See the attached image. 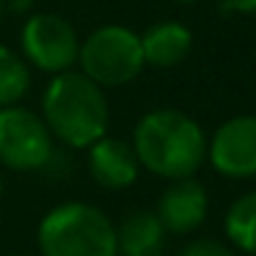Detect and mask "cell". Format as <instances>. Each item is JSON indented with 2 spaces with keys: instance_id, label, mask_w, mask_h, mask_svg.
Listing matches in <instances>:
<instances>
[{
  "instance_id": "3",
  "label": "cell",
  "mask_w": 256,
  "mask_h": 256,
  "mask_svg": "<svg viewBox=\"0 0 256 256\" xmlns=\"http://www.w3.org/2000/svg\"><path fill=\"white\" fill-rule=\"evenodd\" d=\"M39 256H118L116 223L88 201L52 206L36 228Z\"/></svg>"
},
{
  "instance_id": "15",
  "label": "cell",
  "mask_w": 256,
  "mask_h": 256,
  "mask_svg": "<svg viewBox=\"0 0 256 256\" xmlns=\"http://www.w3.org/2000/svg\"><path fill=\"white\" fill-rule=\"evenodd\" d=\"M223 6L234 14H256V0H223Z\"/></svg>"
},
{
  "instance_id": "11",
  "label": "cell",
  "mask_w": 256,
  "mask_h": 256,
  "mask_svg": "<svg viewBox=\"0 0 256 256\" xmlns=\"http://www.w3.org/2000/svg\"><path fill=\"white\" fill-rule=\"evenodd\" d=\"M168 232L162 228L154 210H132L116 226L118 256H162Z\"/></svg>"
},
{
  "instance_id": "16",
  "label": "cell",
  "mask_w": 256,
  "mask_h": 256,
  "mask_svg": "<svg viewBox=\"0 0 256 256\" xmlns=\"http://www.w3.org/2000/svg\"><path fill=\"white\" fill-rule=\"evenodd\" d=\"M8 8H14V12H28L30 6H34V0H3Z\"/></svg>"
},
{
  "instance_id": "12",
  "label": "cell",
  "mask_w": 256,
  "mask_h": 256,
  "mask_svg": "<svg viewBox=\"0 0 256 256\" xmlns=\"http://www.w3.org/2000/svg\"><path fill=\"white\" fill-rule=\"evenodd\" d=\"M223 232L234 250L256 256V190L237 196L223 218Z\"/></svg>"
},
{
  "instance_id": "9",
  "label": "cell",
  "mask_w": 256,
  "mask_h": 256,
  "mask_svg": "<svg viewBox=\"0 0 256 256\" xmlns=\"http://www.w3.org/2000/svg\"><path fill=\"white\" fill-rule=\"evenodd\" d=\"M86 162H88L91 179L105 190L132 188L140 174L132 144L122 138H110V135H102L86 149Z\"/></svg>"
},
{
  "instance_id": "13",
  "label": "cell",
  "mask_w": 256,
  "mask_h": 256,
  "mask_svg": "<svg viewBox=\"0 0 256 256\" xmlns=\"http://www.w3.org/2000/svg\"><path fill=\"white\" fill-rule=\"evenodd\" d=\"M30 88V69L25 58L0 44V108L17 105Z\"/></svg>"
},
{
  "instance_id": "1",
  "label": "cell",
  "mask_w": 256,
  "mask_h": 256,
  "mask_svg": "<svg viewBox=\"0 0 256 256\" xmlns=\"http://www.w3.org/2000/svg\"><path fill=\"white\" fill-rule=\"evenodd\" d=\"M138 166L160 179L196 176L206 160V135L193 116L176 108H157L138 118L132 130Z\"/></svg>"
},
{
  "instance_id": "17",
  "label": "cell",
  "mask_w": 256,
  "mask_h": 256,
  "mask_svg": "<svg viewBox=\"0 0 256 256\" xmlns=\"http://www.w3.org/2000/svg\"><path fill=\"white\" fill-rule=\"evenodd\" d=\"M3 190H6V182H3V171H0V198H3Z\"/></svg>"
},
{
  "instance_id": "6",
  "label": "cell",
  "mask_w": 256,
  "mask_h": 256,
  "mask_svg": "<svg viewBox=\"0 0 256 256\" xmlns=\"http://www.w3.org/2000/svg\"><path fill=\"white\" fill-rule=\"evenodd\" d=\"M20 47H22L28 66L52 78L66 69H74L80 39L66 17L44 12L25 20L22 30H20Z\"/></svg>"
},
{
  "instance_id": "20",
  "label": "cell",
  "mask_w": 256,
  "mask_h": 256,
  "mask_svg": "<svg viewBox=\"0 0 256 256\" xmlns=\"http://www.w3.org/2000/svg\"><path fill=\"white\" fill-rule=\"evenodd\" d=\"M12 256H28V254H12Z\"/></svg>"
},
{
  "instance_id": "2",
  "label": "cell",
  "mask_w": 256,
  "mask_h": 256,
  "mask_svg": "<svg viewBox=\"0 0 256 256\" xmlns=\"http://www.w3.org/2000/svg\"><path fill=\"white\" fill-rule=\"evenodd\" d=\"M42 118L52 140L69 149H88L94 140L108 135L110 108L108 96L80 69L52 74L42 94Z\"/></svg>"
},
{
  "instance_id": "4",
  "label": "cell",
  "mask_w": 256,
  "mask_h": 256,
  "mask_svg": "<svg viewBox=\"0 0 256 256\" xmlns=\"http://www.w3.org/2000/svg\"><path fill=\"white\" fill-rule=\"evenodd\" d=\"M78 64L80 72L100 88L127 86L146 66L140 36L127 25H102L86 36V42H80Z\"/></svg>"
},
{
  "instance_id": "5",
  "label": "cell",
  "mask_w": 256,
  "mask_h": 256,
  "mask_svg": "<svg viewBox=\"0 0 256 256\" xmlns=\"http://www.w3.org/2000/svg\"><path fill=\"white\" fill-rule=\"evenodd\" d=\"M56 154V140L39 113L20 105L0 108V166L8 171H42Z\"/></svg>"
},
{
  "instance_id": "10",
  "label": "cell",
  "mask_w": 256,
  "mask_h": 256,
  "mask_svg": "<svg viewBox=\"0 0 256 256\" xmlns=\"http://www.w3.org/2000/svg\"><path fill=\"white\" fill-rule=\"evenodd\" d=\"M140 50H144V64L154 69H174L182 64L193 50V34L188 25L176 20H162L154 22L140 34Z\"/></svg>"
},
{
  "instance_id": "18",
  "label": "cell",
  "mask_w": 256,
  "mask_h": 256,
  "mask_svg": "<svg viewBox=\"0 0 256 256\" xmlns=\"http://www.w3.org/2000/svg\"><path fill=\"white\" fill-rule=\"evenodd\" d=\"M3 12H6V3H3V0H0V20H3Z\"/></svg>"
},
{
  "instance_id": "8",
  "label": "cell",
  "mask_w": 256,
  "mask_h": 256,
  "mask_svg": "<svg viewBox=\"0 0 256 256\" xmlns=\"http://www.w3.org/2000/svg\"><path fill=\"white\" fill-rule=\"evenodd\" d=\"M162 228L168 234H193L204 226L210 215V196L196 176L171 179L154 206Z\"/></svg>"
},
{
  "instance_id": "14",
  "label": "cell",
  "mask_w": 256,
  "mask_h": 256,
  "mask_svg": "<svg viewBox=\"0 0 256 256\" xmlns=\"http://www.w3.org/2000/svg\"><path fill=\"white\" fill-rule=\"evenodd\" d=\"M176 256H237V250L232 245L220 242V240L212 237H196L190 242H184L182 248L176 250Z\"/></svg>"
},
{
  "instance_id": "7",
  "label": "cell",
  "mask_w": 256,
  "mask_h": 256,
  "mask_svg": "<svg viewBox=\"0 0 256 256\" xmlns=\"http://www.w3.org/2000/svg\"><path fill=\"white\" fill-rule=\"evenodd\" d=\"M206 160L226 179L256 176V116H232L206 140Z\"/></svg>"
},
{
  "instance_id": "19",
  "label": "cell",
  "mask_w": 256,
  "mask_h": 256,
  "mask_svg": "<svg viewBox=\"0 0 256 256\" xmlns=\"http://www.w3.org/2000/svg\"><path fill=\"white\" fill-rule=\"evenodd\" d=\"M176 3H198V0H176Z\"/></svg>"
}]
</instances>
